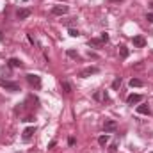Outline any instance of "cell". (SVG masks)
I'll return each instance as SVG.
<instances>
[{
    "mask_svg": "<svg viewBox=\"0 0 153 153\" xmlns=\"http://www.w3.org/2000/svg\"><path fill=\"white\" fill-rule=\"evenodd\" d=\"M27 82L34 87V89H41V76L36 73H29L27 75Z\"/></svg>",
    "mask_w": 153,
    "mask_h": 153,
    "instance_id": "cell-1",
    "label": "cell"
},
{
    "mask_svg": "<svg viewBox=\"0 0 153 153\" xmlns=\"http://www.w3.org/2000/svg\"><path fill=\"white\" fill-rule=\"evenodd\" d=\"M0 85L2 87H5L7 91H11V93H16V91H20V85L16 84V82H9V80H0Z\"/></svg>",
    "mask_w": 153,
    "mask_h": 153,
    "instance_id": "cell-2",
    "label": "cell"
},
{
    "mask_svg": "<svg viewBox=\"0 0 153 153\" xmlns=\"http://www.w3.org/2000/svg\"><path fill=\"white\" fill-rule=\"evenodd\" d=\"M68 11H70V7H68V5H62V4L52 7V14H55V16H62V14H66Z\"/></svg>",
    "mask_w": 153,
    "mask_h": 153,
    "instance_id": "cell-3",
    "label": "cell"
},
{
    "mask_svg": "<svg viewBox=\"0 0 153 153\" xmlns=\"http://www.w3.org/2000/svg\"><path fill=\"white\" fill-rule=\"evenodd\" d=\"M116 128H117V123H116L114 119H105V123H103V130H105V134L114 132Z\"/></svg>",
    "mask_w": 153,
    "mask_h": 153,
    "instance_id": "cell-4",
    "label": "cell"
},
{
    "mask_svg": "<svg viewBox=\"0 0 153 153\" xmlns=\"http://www.w3.org/2000/svg\"><path fill=\"white\" fill-rule=\"evenodd\" d=\"M98 71H100V70H98L96 66H89V68H85V70L80 71V76H82V78H87V76H91V75H96Z\"/></svg>",
    "mask_w": 153,
    "mask_h": 153,
    "instance_id": "cell-5",
    "label": "cell"
},
{
    "mask_svg": "<svg viewBox=\"0 0 153 153\" xmlns=\"http://www.w3.org/2000/svg\"><path fill=\"white\" fill-rule=\"evenodd\" d=\"M30 13H32L30 9L22 7V9H18V11H16V18H18V20H25V18H29V16H30Z\"/></svg>",
    "mask_w": 153,
    "mask_h": 153,
    "instance_id": "cell-6",
    "label": "cell"
},
{
    "mask_svg": "<svg viewBox=\"0 0 153 153\" xmlns=\"http://www.w3.org/2000/svg\"><path fill=\"white\" fill-rule=\"evenodd\" d=\"M126 102H128L130 105H135V103H141V102H143V96H141V94H130V96L126 98Z\"/></svg>",
    "mask_w": 153,
    "mask_h": 153,
    "instance_id": "cell-7",
    "label": "cell"
},
{
    "mask_svg": "<svg viewBox=\"0 0 153 153\" xmlns=\"http://www.w3.org/2000/svg\"><path fill=\"white\" fill-rule=\"evenodd\" d=\"M34 134H36V126H29V128H25V130H23V141H29Z\"/></svg>",
    "mask_w": 153,
    "mask_h": 153,
    "instance_id": "cell-8",
    "label": "cell"
},
{
    "mask_svg": "<svg viewBox=\"0 0 153 153\" xmlns=\"http://www.w3.org/2000/svg\"><path fill=\"white\" fill-rule=\"evenodd\" d=\"M7 64H9L11 68H22V66H23V62H22L20 59H16V57H11V59L7 61Z\"/></svg>",
    "mask_w": 153,
    "mask_h": 153,
    "instance_id": "cell-9",
    "label": "cell"
},
{
    "mask_svg": "<svg viewBox=\"0 0 153 153\" xmlns=\"http://www.w3.org/2000/svg\"><path fill=\"white\" fill-rule=\"evenodd\" d=\"M134 46H137V48L146 46V39L143 38V36H135V38H134Z\"/></svg>",
    "mask_w": 153,
    "mask_h": 153,
    "instance_id": "cell-10",
    "label": "cell"
},
{
    "mask_svg": "<svg viewBox=\"0 0 153 153\" xmlns=\"http://www.w3.org/2000/svg\"><path fill=\"white\" fill-rule=\"evenodd\" d=\"M94 98H96V100H103V102H109V94H107L105 91H102V93H100V91H98V93H94Z\"/></svg>",
    "mask_w": 153,
    "mask_h": 153,
    "instance_id": "cell-11",
    "label": "cell"
},
{
    "mask_svg": "<svg viewBox=\"0 0 153 153\" xmlns=\"http://www.w3.org/2000/svg\"><path fill=\"white\" fill-rule=\"evenodd\" d=\"M137 112H139V114H150V105H148V103L139 105V107H137Z\"/></svg>",
    "mask_w": 153,
    "mask_h": 153,
    "instance_id": "cell-12",
    "label": "cell"
},
{
    "mask_svg": "<svg viewBox=\"0 0 153 153\" xmlns=\"http://www.w3.org/2000/svg\"><path fill=\"white\" fill-rule=\"evenodd\" d=\"M143 85H144V82L141 78H132L130 80V87H143Z\"/></svg>",
    "mask_w": 153,
    "mask_h": 153,
    "instance_id": "cell-13",
    "label": "cell"
},
{
    "mask_svg": "<svg viewBox=\"0 0 153 153\" xmlns=\"http://www.w3.org/2000/svg\"><path fill=\"white\" fill-rule=\"evenodd\" d=\"M61 85H62V89H64V91H66L68 94H70V93L73 91V87H71V84H70L68 80H62V82H61Z\"/></svg>",
    "mask_w": 153,
    "mask_h": 153,
    "instance_id": "cell-14",
    "label": "cell"
},
{
    "mask_svg": "<svg viewBox=\"0 0 153 153\" xmlns=\"http://www.w3.org/2000/svg\"><path fill=\"white\" fill-rule=\"evenodd\" d=\"M119 53H121V57H123V59H126L130 52H128V48H126V46H119Z\"/></svg>",
    "mask_w": 153,
    "mask_h": 153,
    "instance_id": "cell-15",
    "label": "cell"
},
{
    "mask_svg": "<svg viewBox=\"0 0 153 153\" xmlns=\"http://www.w3.org/2000/svg\"><path fill=\"white\" fill-rule=\"evenodd\" d=\"M107 143H109V135H102V137L98 139V144H100V146H105Z\"/></svg>",
    "mask_w": 153,
    "mask_h": 153,
    "instance_id": "cell-16",
    "label": "cell"
},
{
    "mask_svg": "<svg viewBox=\"0 0 153 153\" xmlns=\"http://www.w3.org/2000/svg\"><path fill=\"white\" fill-rule=\"evenodd\" d=\"M89 43H91L93 46H100V45H102L103 41H102V39H100V38H93V39H91V41H89Z\"/></svg>",
    "mask_w": 153,
    "mask_h": 153,
    "instance_id": "cell-17",
    "label": "cell"
},
{
    "mask_svg": "<svg viewBox=\"0 0 153 153\" xmlns=\"http://www.w3.org/2000/svg\"><path fill=\"white\" fill-rule=\"evenodd\" d=\"M68 34H70L71 38H78V36H80V32H78L76 29H70V30H68Z\"/></svg>",
    "mask_w": 153,
    "mask_h": 153,
    "instance_id": "cell-18",
    "label": "cell"
},
{
    "mask_svg": "<svg viewBox=\"0 0 153 153\" xmlns=\"http://www.w3.org/2000/svg\"><path fill=\"white\" fill-rule=\"evenodd\" d=\"M66 53H68V57H71V59H78V53H76L75 50H68Z\"/></svg>",
    "mask_w": 153,
    "mask_h": 153,
    "instance_id": "cell-19",
    "label": "cell"
},
{
    "mask_svg": "<svg viewBox=\"0 0 153 153\" xmlns=\"http://www.w3.org/2000/svg\"><path fill=\"white\" fill-rule=\"evenodd\" d=\"M119 85H121V76H117V78H116L114 82H112V87H114V89H117Z\"/></svg>",
    "mask_w": 153,
    "mask_h": 153,
    "instance_id": "cell-20",
    "label": "cell"
},
{
    "mask_svg": "<svg viewBox=\"0 0 153 153\" xmlns=\"http://www.w3.org/2000/svg\"><path fill=\"white\" fill-rule=\"evenodd\" d=\"M100 39H102L103 43H107V41H109V34H107V32H102V36H100Z\"/></svg>",
    "mask_w": 153,
    "mask_h": 153,
    "instance_id": "cell-21",
    "label": "cell"
},
{
    "mask_svg": "<svg viewBox=\"0 0 153 153\" xmlns=\"http://www.w3.org/2000/svg\"><path fill=\"white\" fill-rule=\"evenodd\" d=\"M146 20H148V22H150V23H153V13H150V14H148V16H146Z\"/></svg>",
    "mask_w": 153,
    "mask_h": 153,
    "instance_id": "cell-22",
    "label": "cell"
},
{
    "mask_svg": "<svg viewBox=\"0 0 153 153\" xmlns=\"http://www.w3.org/2000/svg\"><path fill=\"white\" fill-rule=\"evenodd\" d=\"M68 144H70V146H73V144H75V139H73V137H70V139H68Z\"/></svg>",
    "mask_w": 153,
    "mask_h": 153,
    "instance_id": "cell-23",
    "label": "cell"
},
{
    "mask_svg": "<svg viewBox=\"0 0 153 153\" xmlns=\"http://www.w3.org/2000/svg\"><path fill=\"white\" fill-rule=\"evenodd\" d=\"M109 2H111V4H114V2H121V0H109Z\"/></svg>",
    "mask_w": 153,
    "mask_h": 153,
    "instance_id": "cell-24",
    "label": "cell"
},
{
    "mask_svg": "<svg viewBox=\"0 0 153 153\" xmlns=\"http://www.w3.org/2000/svg\"><path fill=\"white\" fill-rule=\"evenodd\" d=\"M0 38H2V32H0Z\"/></svg>",
    "mask_w": 153,
    "mask_h": 153,
    "instance_id": "cell-25",
    "label": "cell"
},
{
    "mask_svg": "<svg viewBox=\"0 0 153 153\" xmlns=\"http://www.w3.org/2000/svg\"><path fill=\"white\" fill-rule=\"evenodd\" d=\"M152 7H153V2H152Z\"/></svg>",
    "mask_w": 153,
    "mask_h": 153,
    "instance_id": "cell-26",
    "label": "cell"
},
{
    "mask_svg": "<svg viewBox=\"0 0 153 153\" xmlns=\"http://www.w3.org/2000/svg\"><path fill=\"white\" fill-rule=\"evenodd\" d=\"M25 2H27V0H25Z\"/></svg>",
    "mask_w": 153,
    "mask_h": 153,
    "instance_id": "cell-27",
    "label": "cell"
},
{
    "mask_svg": "<svg viewBox=\"0 0 153 153\" xmlns=\"http://www.w3.org/2000/svg\"><path fill=\"white\" fill-rule=\"evenodd\" d=\"M152 153H153V152H152Z\"/></svg>",
    "mask_w": 153,
    "mask_h": 153,
    "instance_id": "cell-28",
    "label": "cell"
}]
</instances>
